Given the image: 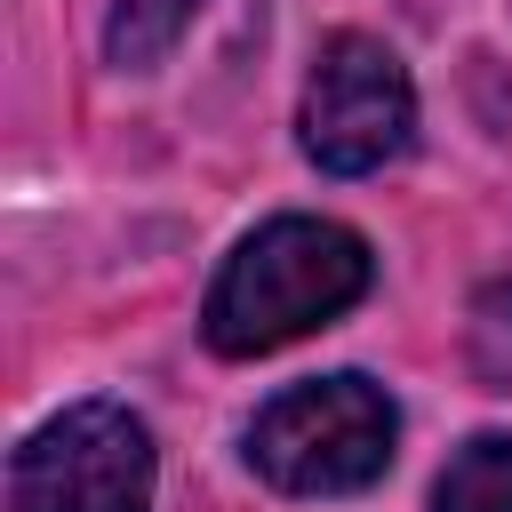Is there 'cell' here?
I'll use <instances>...</instances> for the list:
<instances>
[{
    "label": "cell",
    "instance_id": "6da1fadb",
    "mask_svg": "<svg viewBox=\"0 0 512 512\" xmlns=\"http://www.w3.org/2000/svg\"><path fill=\"white\" fill-rule=\"evenodd\" d=\"M368 280H376V256L352 224L272 216L224 256V272L200 304V328L224 360H256V352H280V344L344 320L368 296Z\"/></svg>",
    "mask_w": 512,
    "mask_h": 512
},
{
    "label": "cell",
    "instance_id": "7a4b0ae2",
    "mask_svg": "<svg viewBox=\"0 0 512 512\" xmlns=\"http://www.w3.org/2000/svg\"><path fill=\"white\" fill-rule=\"evenodd\" d=\"M400 448V408L368 376H312L256 408L248 464L280 496H360Z\"/></svg>",
    "mask_w": 512,
    "mask_h": 512
},
{
    "label": "cell",
    "instance_id": "3957f363",
    "mask_svg": "<svg viewBox=\"0 0 512 512\" xmlns=\"http://www.w3.org/2000/svg\"><path fill=\"white\" fill-rule=\"evenodd\" d=\"M8 512H152V432L120 400H72L24 432Z\"/></svg>",
    "mask_w": 512,
    "mask_h": 512
},
{
    "label": "cell",
    "instance_id": "277c9868",
    "mask_svg": "<svg viewBox=\"0 0 512 512\" xmlns=\"http://www.w3.org/2000/svg\"><path fill=\"white\" fill-rule=\"evenodd\" d=\"M296 136H304L312 168H328V176H376L416 136L408 64L384 40H368V32H328L320 56H312V72H304Z\"/></svg>",
    "mask_w": 512,
    "mask_h": 512
},
{
    "label": "cell",
    "instance_id": "5b68a950",
    "mask_svg": "<svg viewBox=\"0 0 512 512\" xmlns=\"http://www.w3.org/2000/svg\"><path fill=\"white\" fill-rule=\"evenodd\" d=\"M432 512H512V432H480L448 456Z\"/></svg>",
    "mask_w": 512,
    "mask_h": 512
},
{
    "label": "cell",
    "instance_id": "8992f818",
    "mask_svg": "<svg viewBox=\"0 0 512 512\" xmlns=\"http://www.w3.org/2000/svg\"><path fill=\"white\" fill-rule=\"evenodd\" d=\"M200 0H112V24H104V56L120 72H152L184 32H192Z\"/></svg>",
    "mask_w": 512,
    "mask_h": 512
}]
</instances>
